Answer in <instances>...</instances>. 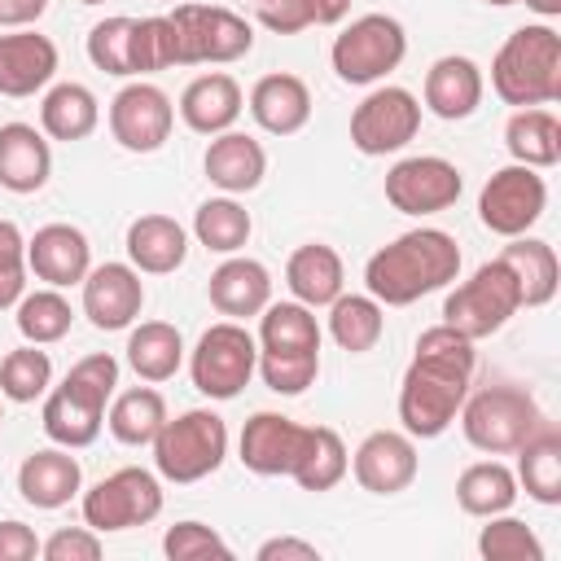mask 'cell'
<instances>
[{
    "mask_svg": "<svg viewBox=\"0 0 561 561\" xmlns=\"http://www.w3.org/2000/svg\"><path fill=\"white\" fill-rule=\"evenodd\" d=\"M61 381H66L75 394H83V399L110 408V399H114V390H118V359H114L110 351H92V355L75 359Z\"/></svg>",
    "mask_w": 561,
    "mask_h": 561,
    "instance_id": "47",
    "label": "cell"
},
{
    "mask_svg": "<svg viewBox=\"0 0 561 561\" xmlns=\"http://www.w3.org/2000/svg\"><path fill=\"white\" fill-rule=\"evenodd\" d=\"M311 425H298L285 412H254L241 425L237 460L259 478H294L302 451H307Z\"/></svg>",
    "mask_w": 561,
    "mask_h": 561,
    "instance_id": "15",
    "label": "cell"
},
{
    "mask_svg": "<svg viewBox=\"0 0 561 561\" xmlns=\"http://www.w3.org/2000/svg\"><path fill=\"white\" fill-rule=\"evenodd\" d=\"M456 416L465 438L486 456H513L548 421L535 394L522 386H482L478 394H465Z\"/></svg>",
    "mask_w": 561,
    "mask_h": 561,
    "instance_id": "5",
    "label": "cell"
},
{
    "mask_svg": "<svg viewBox=\"0 0 561 561\" xmlns=\"http://www.w3.org/2000/svg\"><path fill=\"white\" fill-rule=\"evenodd\" d=\"M259 377L276 394H302L320 377V351H259Z\"/></svg>",
    "mask_w": 561,
    "mask_h": 561,
    "instance_id": "45",
    "label": "cell"
},
{
    "mask_svg": "<svg viewBox=\"0 0 561 561\" xmlns=\"http://www.w3.org/2000/svg\"><path fill=\"white\" fill-rule=\"evenodd\" d=\"M259 373V342L241 320H215L188 351V377L206 399H237Z\"/></svg>",
    "mask_w": 561,
    "mask_h": 561,
    "instance_id": "9",
    "label": "cell"
},
{
    "mask_svg": "<svg viewBox=\"0 0 561 561\" xmlns=\"http://www.w3.org/2000/svg\"><path fill=\"white\" fill-rule=\"evenodd\" d=\"M285 285H289V294L302 307H311V311L316 307H329L342 294V285H346L342 254L333 245H324V241H302L289 254V263H285Z\"/></svg>",
    "mask_w": 561,
    "mask_h": 561,
    "instance_id": "28",
    "label": "cell"
},
{
    "mask_svg": "<svg viewBox=\"0 0 561 561\" xmlns=\"http://www.w3.org/2000/svg\"><path fill=\"white\" fill-rule=\"evenodd\" d=\"M83 316L101 333L131 329L145 307V280L131 263H96L83 276Z\"/></svg>",
    "mask_w": 561,
    "mask_h": 561,
    "instance_id": "16",
    "label": "cell"
},
{
    "mask_svg": "<svg viewBox=\"0 0 561 561\" xmlns=\"http://www.w3.org/2000/svg\"><path fill=\"white\" fill-rule=\"evenodd\" d=\"M53 390V359L44 346L26 342L0 359V399L9 403H35Z\"/></svg>",
    "mask_w": 561,
    "mask_h": 561,
    "instance_id": "43",
    "label": "cell"
},
{
    "mask_svg": "<svg viewBox=\"0 0 561 561\" xmlns=\"http://www.w3.org/2000/svg\"><path fill=\"white\" fill-rule=\"evenodd\" d=\"M70 324H75V307H70V298L61 289L39 285V289L18 298V333H22V342L53 346V342H61L70 333Z\"/></svg>",
    "mask_w": 561,
    "mask_h": 561,
    "instance_id": "41",
    "label": "cell"
},
{
    "mask_svg": "<svg viewBox=\"0 0 561 561\" xmlns=\"http://www.w3.org/2000/svg\"><path fill=\"white\" fill-rule=\"evenodd\" d=\"M0 425H4V403H0Z\"/></svg>",
    "mask_w": 561,
    "mask_h": 561,
    "instance_id": "57",
    "label": "cell"
},
{
    "mask_svg": "<svg viewBox=\"0 0 561 561\" xmlns=\"http://www.w3.org/2000/svg\"><path fill=\"white\" fill-rule=\"evenodd\" d=\"M311 13H316V26H337L351 13V0H311Z\"/></svg>",
    "mask_w": 561,
    "mask_h": 561,
    "instance_id": "54",
    "label": "cell"
},
{
    "mask_svg": "<svg viewBox=\"0 0 561 561\" xmlns=\"http://www.w3.org/2000/svg\"><path fill=\"white\" fill-rule=\"evenodd\" d=\"M92 267V245L88 232L75 224H44L35 228V237H26V272L53 289H70L83 285Z\"/></svg>",
    "mask_w": 561,
    "mask_h": 561,
    "instance_id": "18",
    "label": "cell"
},
{
    "mask_svg": "<svg viewBox=\"0 0 561 561\" xmlns=\"http://www.w3.org/2000/svg\"><path fill=\"white\" fill-rule=\"evenodd\" d=\"M149 447H153L158 478L188 486V482L210 478L228 460V425L210 408H188L180 416H167V425L158 430Z\"/></svg>",
    "mask_w": 561,
    "mask_h": 561,
    "instance_id": "4",
    "label": "cell"
},
{
    "mask_svg": "<svg viewBox=\"0 0 561 561\" xmlns=\"http://www.w3.org/2000/svg\"><path fill=\"white\" fill-rule=\"evenodd\" d=\"M526 9H535L539 18H557L561 13V0H522Z\"/></svg>",
    "mask_w": 561,
    "mask_h": 561,
    "instance_id": "55",
    "label": "cell"
},
{
    "mask_svg": "<svg viewBox=\"0 0 561 561\" xmlns=\"http://www.w3.org/2000/svg\"><path fill=\"white\" fill-rule=\"evenodd\" d=\"M346 469H351V451H346L342 434L329 430V425H311V438H307V451L294 469V482L302 491L320 495V491H333L346 478Z\"/></svg>",
    "mask_w": 561,
    "mask_h": 561,
    "instance_id": "42",
    "label": "cell"
},
{
    "mask_svg": "<svg viewBox=\"0 0 561 561\" xmlns=\"http://www.w3.org/2000/svg\"><path fill=\"white\" fill-rule=\"evenodd\" d=\"M517 491H526L535 504H561V434L557 425H539L517 451Z\"/></svg>",
    "mask_w": 561,
    "mask_h": 561,
    "instance_id": "35",
    "label": "cell"
},
{
    "mask_svg": "<svg viewBox=\"0 0 561 561\" xmlns=\"http://www.w3.org/2000/svg\"><path fill=\"white\" fill-rule=\"evenodd\" d=\"M123 245H127V263L140 276H171L188 259V228L171 215L149 210V215H136L127 224Z\"/></svg>",
    "mask_w": 561,
    "mask_h": 561,
    "instance_id": "24",
    "label": "cell"
},
{
    "mask_svg": "<svg viewBox=\"0 0 561 561\" xmlns=\"http://www.w3.org/2000/svg\"><path fill=\"white\" fill-rule=\"evenodd\" d=\"M517 311H522V289H517V276L508 272L504 259L482 263L469 280H460L443 298V324H451L469 342L500 333Z\"/></svg>",
    "mask_w": 561,
    "mask_h": 561,
    "instance_id": "8",
    "label": "cell"
},
{
    "mask_svg": "<svg viewBox=\"0 0 561 561\" xmlns=\"http://www.w3.org/2000/svg\"><path fill=\"white\" fill-rule=\"evenodd\" d=\"M206 298L224 320H250L272 302V272L259 259L224 254V263L206 280Z\"/></svg>",
    "mask_w": 561,
    "mask_h": 561,
    "instance_id": "21",
    "label": "cell"
},
{
    "mask_svg": "<svg viewBox=\"0 0 561 561\" xmlns=\"http://www.w3.org/2000/svg\"><path fill=\"white\" fill-rule=\"evenodd\" d=\"M39 557V535L18 522V517H4L0 522V561H35Z\"/></svg>",
    "mask_w": 561,
    "mask_h": 561,
    "instance_id": "51",
    "label": "cell"
},
{
    "mask_svg": "<svg viewBox=\"0 0 561 561\" xmlns=\"http://www.w3.org/2000/svg\"><path fill=\"white\" fill-rule=\"evenodd\" d=\"M18 491L31 508H66L83 491V465L79 456H70V447H39L18 465Z\"/></svg>",
    "mask_w": 561,
    "mask_h": 561,
    "instance_id": "22",
    "label": "cell"
},
{
    "mask_svg": "<svg viewBox=\"0 0 561 561\" xmlns=\"http://www.w3.org/2000/svg\"><path fill=\"white\" fill-rule=\"evenodd\" d=\"M171 4H175V0H171Z\"/></svg>",
    "mask_w": 561,
    "mask_h": 561,
    "instance_id": "58",
    "label": "cell"
},
{
    "mask_svg": "<svg viewBox=\"0 0 561 561\" xmlns=\"http://www.w3.org/2000/svg\"><path fill=\"white\" fill-rule=\"evenodd\" d=\"M162 552H167V561H210V557L228 561V557H232L228 539H224L215 526L193 522V517L167 526V535H162Z\"/></svg>",
    "mask_w": 561,
    "mask_h": 561,
    "instance_id": "46",
    "label": "cell"
},
{
    "mask_svg": "<svg viewBox=\"0 0 561 561\" xmlns=\"http://www.w3.org/2000/svg\"><path fill=\"white\" fill-rule=\"evenodd\" d=\"M254 557H259V561H316V557H320V548H316L311 539L276 535V539H263Z\"/></svg>",
    "mask_w": 561,
    "mask_h": 561,
    "instance_id": "52",
    "label": "cell"
},
{
    "mask_svg": "<svg viewBox=\"0 0 561 561\" xmlns=\"http://www.w3.org/2000/svg\"><path fill=\"white\" fill-rule=\"evenodd\" d=\"M39 421H44V434H48L57 447L79 451V447H92V443L101 438L105 408L92 403V399H83V394H75V390L61 381V386H53V390L44 394Z\"/></svg>",
    "mask_w": 561,
    "mask_h": 561,
    "instance_id": "32",
    "label": "cell"
},
{
    "mask_svg": "<svg viewBox=\"0 0 561 561\" xmlns=\"http://www.w3.org/2000/svg\"><path fill=\"white\" fill-rule=\"evenodd\" d=\"M403 57H408V31L390 13H359V18H351L333 35V48H329L333 75L342 83H355V88L381 83L390 70H399Z\"/></svg>",
    "mask_w": 561,
    "mask_h": 561,
    "instance_id": "6",
    "label": "cell"
},
{
    "mask_svg": "<svg viewBox=\"0 0 561 561\" xmlns=\"http://www.w3.org/2000/svg\"><path fill=\"white\" fill-rule=\"evenodd\" d=\"M548 210V180L535 167L508 162L491 171V180L478 193V219L495 237H522L530 232Z\"/></svg>",
    "mask_w": 561,
    "mask_h": 561,
    "instance_id": "12",
    "label": "cell"
},
{
    "mask_svg": "<svg viewBox=\"0 0 561 561\" xmlns=\"http://www.w3.org/2000/svg\"><path fill=\"white\" fill-rule=\"evenodd\" d=\"M250 232H254V219H250V210H245L232 193L206 197V202L193 210V237H197V245H206L210 254H241L245 241H250Z\"/></svg>",
    "mask_w": 561,
    "mask_h": 561,
    "instance_id": "38",
    "label": "cell"
},
{
    "mask_svg": "<svg viewBox=\"0 0 561 561\" xmlns=\"http://www.w3.org/2000/svg\"><path fill=\"white\" fill-rule=\"evenodd\" d=\"M482 92H486V79H482V66L465 53H447L438 57L430 70H425V110L443 123H460L469 118L478 105H482Z\"/></svg>",
    "mask_w": 561,
    "mask_h": 561,
    "instance_id": "20",
    "label": "cell"
},
{
    "mask_svg": "<svg viewBox=\"0 0 561 561\" xmlns=\"http://www.w3.org/2000/svg\"><path fill=\"white\" fill-rule=\"evenodd\" d=\"M254 18H259L272 35H298V31L316 26L311 0H254Z\"/></svg>",
    "mask_w": 561,
    "mask_h": 561,
    "instance_id": "50",
    "label": "cell"
},
{
    "mask_svg": "<svg viewBox=\"0 0 561 561\" xmlns=\"http://www.w3.org/2000/svg\"><path fill=\"white\" fill-rule=\"evenodd\" d=\"M48 0H0V26L18 31V26H35L44 18Z\"/></svg>",
    "mask_w": 561,
    "mask_h": 561,
    "instance_id": "53",
    "label": "cell"
},
{
    "mask_svg": "<svg viewBox=\"0 0 561 561\" xmlns=\"http://www.w3.org/2000/svg\"><path fill=\"white\" fill-rule=\"evenodd\" d=\"M175 66H228L254 48V26L224 4H175Z\"/></svg>",
    "mask_w": 561,
    "mask_h": 561,
    "instance_id": "7",
    "label": "cell"
},
{
    "mask_svg": "<svg viewBox=\"0 0 561 561\" xmlns=\"http://www.w3.org/2000/svg\"><path fill=\"white\" fill-rule=\"evenodd\" d=\"M202 167H206V180H210L219 193L241 197V193H254V188L263 184V175H267V149H263L250 131L228 127V131L210 136Z\"/></svg>",
    "mask_w": 561,
    "mask_h": 561,
    "instance_id": "25",
    "label": "cell"
},
{
    "mask_svg": "<svg viewBox=\"0 0 561 561\" xmlns=\"http://www.w3.org/2000/svg\"><path fill=\"white\" fill-rule=\"evenodd\" d=\"M88 61L114 79H140V48H136V18L114 13L88 31Z\"/></svg>",
    "mask_w": 561,
    "mask_h": 561,
    "instance_id": "40",
    "label": "cell"
},
{
    "mask_svg": "<svg viewBox=\"0 0 561 561\" xmlns=\"http://www.w3.org/2000/svg\"><path fill=\"white\" fill-rule=\"evenodd\" d=\"M175 127V105L158 83L131 79L114 92L110 101V136L127 153H158L171 140Z\"/></svg>",
    "mask_w": 561,
    "mask_h": 561,
    "instance_id": "14",
    "label": "cell"
},
{
    "mask_svg": "<svg viewBox=\"0 0 561 561\" xmlns=\"http://www.w3.org/2000/svg\"><path fill=\"white\" fill-rule=\"evenodd\" d=\"M500 259L508 263V272L517 276V289H522V307H548L557 298V285H561V263H557V250L539 237H508V245L500 250Z\"/></svg>",
    "mask_w": 561,
    "mask_h": 561,
    "instance_id": "33",
    "label": "cell"
},
{
    "mask_svg": "<svg viewBox=\"0 0 561 561\" xmlns=\"http://www.w3.org/2000/svg\"><path fill=\"white\" fill-rule=\"evenodd\" d=\"M482 4H495V9H504V4H522V0H482Z\"/></svg>",
    "mask_w": 561,
    "mask_h": 561,
    "instance_id": "56",
    "label": "cell"
},
{
    "mask_svg": "<svg viewBox=\"0 0 561 561\" xmlns=\"http://www.w3.org/2000/svg\"><path fill=\"white\" fill-rule=\"evenodd\" d=\"M421 456H416V438L408 430H373L355 456H351V473L364 491L373 495H399L416 482Z\"/></svg>",
    "mask_w": 561,
    "mask_h": 561,
    "instance_id": "17",
    "label": "cell"
},
{
    "mask_svg": "<svg viewBox=\"0 0 561 561\" xmlns=\"http://www.w3.org/2000/svg\"><path fill=\"white\" fill-rule=\"evenodd\" d=\"M105 552L101 530L92 526H61L48 539H39V557L44 561H96Z\"/></svg>",
    "mask_w": 561,
    "mask_h": 561,
    "instance_id": "49",
    "label": "cell"
},
{
    "mask_svg": "<svg viewBox=\"0 0 561 561\" xmlns=\"http://www.w3.org/2000/svg\"><path fill=\"white\" fill-rule=\"evenodd\" d=\"M53 175V145L35 123H4L0 127V188L26 197L39 193Z\"/></svg>",
    "mask_w": 561,
    "mask_h": 561,
    "instance_id": "26",
    "label": "cell"
},
{
    "mask_svg": "<svg viewBox=\"0 0 561 561\" xmlns=\"http://www.w3.org/2000/svg\"><path fill=\"white\" fill-rule=\"evenodd\" d=\"M473 368H478V351L465 333H456L451 324H430L416 346H412V364L403 368V381H399V421L412 438H438L469 386H473Z\"/></svg>",
    "mask_w": 561,
    "mask_h": 561,
    "instance_id": "1",
    "label": "cell"
},
{
    "mask_svg": "<svg viewBox=\"0 0 561 561\" xmlns=\"http://www.w3.org/2000/svg\"><path fill=\"white\" fill-rule=\"evenodd\" d=\"M26 237L13 219H0V311L18 307L26 294Z\"/></svg>",
    "mask_w": 561,
    "mask_h": 561,
    "instance_id": "48",
    "label": "cell"
},
{
    "mask_svg": "<svg viewBox=\"0 0 561 561\" xmlns=\"http://www.w3.org/2000/svg\"><path fill=\"white\" fill-rule=\"evenodd\" d=\"M491 92L513 110L561 101V35L548 22L517 26L491 61Z\"/></svg>",
    "mask_w": 561,
    "mask_h": 561,
    "instance_id": "3",
    "label": "cell"
},
{
    "mask_svg": "<svg viewBox=\"0 0 561 561\" xmlns=\"http://www.w3.org/2000/svg\"><path fill=\"white\" fill-rule=\"evenodd\" d=\"M167 416H171L167 412V399L149 381L145 386H131V390H114V399L105 408V425H110V434L123 447H149L158 438V430L167 425Z\"/></svg>",
    "mask_w": 561,
    "mask_h": 561,
    "instance_id": "34",
    "label": "cell"
},
{
    "mask_svg": "<svg viewBox=\"0 0 561 561\" xmlns=\"http://www.w3.org/2000/svg\"><path fill=\"white\" fill-rule=\"evenodd\" d=\"M158 513H162V478L140 465H123L83 491V526L101 535L149 526Z\"/></svg>",
    "mask_w": 561,
    "mask_h": 561,
    "instance_id": "10",
    "label": "cell"
},
{
    "mask_svg": "<svg viewBox=\"0 0 561 561\" xmlns=\"http://www.w3.org/2000/svg\"><path fill=\"white\" fill-rule=\"evenodd\" d=\"M504 149L513 162L548 171L561 162V118L548 105H526L513 110L504 123Z\"/></svg>",
    "mask_w": 561,
    "mask_h": 561,
    "instance_id": "30",
    "label": "cell"
},
{
    "mask_svg": "<svg viewBox=\"0 0 561 561\" xmlns=\"http://www.w3.org/2000/svg\"><path fill=\"white\" fill-rule=\"evenodd\" d=\"M101 123V101L88 83H48L44 88V101H39V131L48 140H88Z\"/></svg>",
    "mask_w": 561,
    "mask_h": 561,
    "instance_id": "29",
    "label": "cell"
},
{
    "mask_svg": "<svg viewBox=\"0 0 561 561\" xmlns=\"http://www.w3.org/2000/svg\"><path fill=\"white\" fill-rule=\"evenodd\" d=\"M320 320L311 307H302L298 298L289 302H267L259 311V351H320Z\"/></svg>",
    "mask_w": 561,
    "mask_h": 561,
    "instance_id": "39",
    "label": "cell"
},
{
    "mask_svg": "<svg viewBox=\"0 0 561 561\" xmlns=\"http://www.w3.org/2000/svg\"><path fill=\"white\" fill-rule=\"evenodd\" d=\"M250 118L267 136H294L311 123V88L289 70H272L250 88Z\"/></svg>",
    "mask_w": 561,
    "mask_h": 561,
    "instance_id": "27",
    "label": "cell"
},
{
    "mask_svg": "<svg viewBox=\"0 0 561 561\" xmlns=\"http://www.w3.org/2000/svg\"><path fill=\"white\" fill-rule=\"evenodd\" d=\"M57 44L35 26H18L0 35V96L22 101L53 83L57 75Z\"/></svg>",
    "mask_w": 561,
    "mask_h": 561,
    "instance_id": "19",
    "label": "cell"
},
{
    "mask_svg": "<svg viewBox=\"0 0 561 561\" xmlns=\"http://www.w3.org/2000/svg\"><path fill=\"white\" fill-rule=\"evenodd\" d=\"M421 131V101L399 83H377L355 110H351V145L364 158L399 153Z\"/></svg>",
    "mask_w": 561,
    "mask_h": 561,
    "instance_id": "11",
    "label": "cell"
},
{
    "mask_svg": "<svg viewBox=\"0 0 561 561\" xmlns=\"http://www.w3.org/2000/svg\"><path fill=\"white\" fill-rule=\"evenodd\" d=\"M386 333V307L373 294H337L329 302V337L346 351V355H364L381 342Z\"/></svg>",
    "mask_w": 561,
    "mask_h": 561,
    "instance_id": "37",
    "label": "cell"
},
{
    "mask_svg": "<svg viewBox=\"0 0 561 561\" xmlns=\"http://www.w3.org/2000/svg\"><path fill=\"white\" fill-rule=\"evenodd\" d=\"M460 276V245L443 228L399 232L390 245L373 250L364 263V294L381 307H412Z\"/></svg>",
    "mask_w": 561,
    "mask_h": 561,
    "instance_id": "2",
    "label": "cell"
},
{
    "mask_svg": "<svg viewBox=\"0 0 561 561\" xmlns=\"http://www.w3.org/2000/svg\"><path fill=\"white\" fill-rule=\"evenodd\" d=\"M478 552L486 561H543L539 535L522 517H508V513L486 517V526L478 530Z\"/></svg>",
    "mask_w": 561,
    "mask_h": 561,
    "instance_id": "44",
    "label": "cell"
},
{
    "mask_svg": "<svg viewBox=\"0 0 561 561\" xmlns=\"http://www.w3.org/2000/svg\"><path fill=\"white\" fill-rule=\"evenodd\" d=\"M184 337L167 320H140L127 329V368L149 386L171 381L184 368Z\"/></svg>",
    "mask_w": 561,
    "mask_h": 561,
    "instance_id": "31",
    "label": "cell"
},
{
    "mask_svg": "<svg viewBox=\"0 0 561 561\" xmlns=\"http://www.w3.org/2000/svg\"><path fill=\"white\" fill-rule=\"evenodd\" d=\"M517 473L504 465V460H473L460 469L456 478V504L469 513V517H495V513H508L517 504Z\"/></svg>",
    "mask_w": 561,
    "mask_h": 561,
    "instance_id": "36",
    "label": "cell"
},
{
    "mask_svg": "<svg viewBox=\"0 0 561 561\" xmlns=\"http://www.w3.org/2000/svg\"><path fill=\"white\" fill-rule=\"evenodd\" d=\"M180 118L188 131L197 136H219L228 127H237L241 110H245V96H241V83L228 75V70H206L197 79H188V88L180 92Z\"/></svg>",
    "mask_w": 561,
    "mask_h": 561,
    "instance_id": "23",
    "label": "cell"
},
{
    "mask_svg": "<svg viewBox=\"0 0 561 561\" xmlns=\"http://www.w3.org/2000/svg\"><path fill=\"white\" fill-rule=\"evenodd\" d=\"M460 188H465L460 167L438 153H412L386 171V202L412 219L451 210L460 202Z\"/></svg>",
    "mask_w": 561,
    "mask_h": 561,
    "instance_id": "13",
    "label": "cell"
}]
</instances>
